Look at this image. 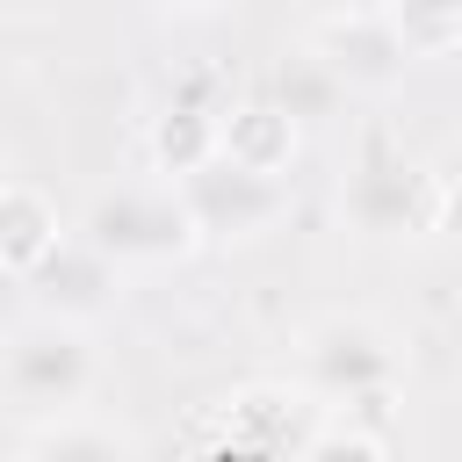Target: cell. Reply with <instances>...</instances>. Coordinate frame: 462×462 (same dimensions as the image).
Returning a JSON list of instances; mask_svg holds the SVG:
<instances>
[{"mask_svg": "<svg viewBox=\"0 0 462 462\" xmlns=\"http://www.w3.org/2000/svg\"><path fill=\"white\" fill-rule=\"evenodd\" d=\"M289 462H390V448H383L361 419H325V426H310V433L296 440Z\"/></svg>", "mask_w": 462, "mask_h": 462, "instance_id": "10", "label": "cell"}, {"mask_svg": "<svg viewBox=\"0 0 462 462\" xmlns=\"http://www.w3.org/2000/svg\"><path fill=\"white\" fill-rule=\"evenodd\" d=\"M180 202H188L202 238H253L282 217L289 188H282V173H253V166H231L209 152L202 166L180 173Z\"/></svg>", "mask_w": 462, "mask_h": 462, "instance_id": "5", "label": "cell"}, {"mask_svg": "<svg viewBox=\"0 0 462 462\" xmlns=\"http://www.w3.org/2000/svg\"><path fill=\"white\" fill-rule=\"evenodd\" d=\"M152 7H166V14H209V7H224V0H152Z\"/></svg>", "mask_w": 462, "mask_h": 462, "instance_id": "13", "label": "cell"}, {"mask_svg": "<svg viewBox=\"0 0 462 462\" xmlns=\"http://www.w3.org/2000/svg\"><path fill=\"white\" fill-rule=\"evenodd\" d=\"M51 14H58V0H0V29H36Z\"/></svg>", "mask_w": 462, "mask_h": 462, "instance_id": "12", "label": "cell"}, {"mask_svg": "<svg viewBox=\"0 0 462 462\" xmlns=\"http://www.w3.org/2000/svg\"><path fill=\"white\" fill-rule=\"evenodd\" d=\"M101 339L72 310H29L22 325L0 332V411L22 426L72 419L101 397Z\"/></svg>", "mask_w": 462, "mask_h": 462, "instance_id": "1", "label": "cell"}, {"mask_svg": "<svg viewBox=\"0 0 462 462\" xmlns=\"http://www.w3.org/2000/svg\"><path fill=\"white\" fill-rule=\"evenodd\" d=\"M65 253V217H58V202L43 195V188H29V180H0V274H14V282H29V274H43L51 260Z\"/></svg>", "mask_w": 462, "mask_h": 462, "instance_id": "6", "label": "cell"}, {"mask_svg": "<svg viewBox=\"0 0 462 462\" xmlns=\"http://www.w3.org/2000/svg\"><path fill=\"white\" fill-rule=\"evenodd\" d=\"M87 245L108 267H166V260L195 253L202 231H195V217H188V202H180L173 180H137V188H116V195L94 202Z\"/></svg>", "mask_w": 462, "mask_h": 462, "instance_id": "4", "label": "cell"}, {"mask_svg": "<svg viewBox=\"0 0 462 462\" xmlns=\"http://www.w3.org/2000/svg\"><path fill=\"white\" fill-rule=\"evenodd\" d=\"M0 180H7V152H0Z\"/></svg>", "mask_w": 462, "mask_h": 462, "instance_id": "14", "label": "cell"}, {"mask_svg": "<svg viewBox=\"0 0 462 462\" xmlns=\"http://www.w3.org/2000/svg\"><path fill=\"white\" fill-rule=\"evenodd\" d=\"M332 217H339V231H354V238H426V231H440V217H448V180L426 173V166H411L397 144L368 137V144L354 152V166L339 173Z\"/></svg>", "mask_w": 462, "mask_h": 462, "instance_id": "3", "label": "cell"}, {"mask_svg": "<svg viewBox=\"0 0 462 462\" xmlns=\"http://www.w3.org/2000/svg\"><path fill=\"white\" fill-rule=\"evenodd\" d=\"M310 22H368V14H390L397 0H303Z\"/></svg>", "mask_w": 462, "mask_h": 462, "instance_id": "11", "label": "cell"}, {"mask_svg": "<svg viewBox=\"0 0 462 462\" xmlns=\"http://www.w3.org/2000/svg\"><path fill=\"white\" fill-rule=\"evenodd\" d=\"M404 383V346L383 318L368 310H325L296 332V354H289V390L310 404V411H332V419H361L375 404H390Z\"/></svg>", "mask_w": 462, "mask_h": 462, "instance_id": "2", "label": "cell"}, {"mask_svg": "<svg viewBox=\"0 0 462 462\" xmlns=\"http://www.w3.org/2000/svg\"><path fill=\"white\" fill-rule=\"evenodd\" d=\"M14 462H144L137 440L94 411H72V419H51V426H29L22 433V455Z\"/></svg>", "mask_w": 462, "mask_h": 462, "instance_id": "8", "label": "cell"}, {"mask_svg": "<svg viewBox=\"0 0 462 462\" xmlns=\"http://www.w3.org/2000/svg\"><path fill=\"white\" fill-rule=\"evenodd\" d=\"M346 79L332 72V58L318 51V43H296V51H282L274 58V72H267V108L303 137L310 123H332L339 108H346Z\"/></svg>", "mask_w": 462, "mask_h": 462, "instance_id": "7", "label": "cell"}, {"mask_svg": "<svg viewBox=\"0 0 462 462\" xmlns=\"http://www.w3.org/2000/svg\"><path fill=\"white\" fill-rule=\"evenodd\" d=\"M390 29H397L404 58H448L455 51V0H397Z\"/></svg>", "mask_w": 462, "mask_h": 462, "instance_id": "9", "label": "cell"}]
</instances>
